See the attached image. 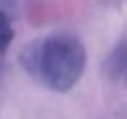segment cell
I'll return each mask as SVG.
<instances>
[{
	"label": "cell",
	"instance_id": "4",
	"mask_svg": "<svg viewBox=\"0 0 127 119\" xmlns=\"http://www.w3.org/2000/svg\"><path fill=\"white\" fill-rule=\"evenodd\" d=\"M15 0H0V6H4V4H13Z\"/></svg>",
	"mask_w": 127,
	"mask_h": 119
},
{
	"label": "cell",
	"instance_id": "3",
	"mask_svg": "<svg viewBox=\"0 0 127 119\" xmlns=\"http://www.w3.org/2000/svg\"><path fill=\"white\" fill-rule=\"evenodd\" d=\"M11 40H13V28H11L9 17L0 9V55L7 50Z\"/></svg>",
	"mask_w": 127,
	"mask_h": 119
},
{
	"label": "cell",
	"instance_id": "2",
	"mask_svg": "<svg viewBox=\"0 0 127 119\" xmlns=\"http://www.w3.org/2000/svg\"><path fill=\"white\" fill-rule=\"evenodd\" d=\"M103 72L111 81L127 84V37L118 42L105 59Z\"/></svg>",
	"mask_w": 127,
	"mask_h": 119
},
{
	"label": "cell",
	"instance_id": "1",
	"mask_svg": "<svg viewBox=\"0 0 127 119\" xmlns=\"http://www.w3.org/2000/svg\"><path fill=\"white\" fill-rule=\"evenodd\" d=\"M24 70L54 92H68L79 82L87 66V50L70 33H52L26 46Z\"/></svg>",
	"mask_w": 127,
	"mask_h": 119
}]
</instances>
